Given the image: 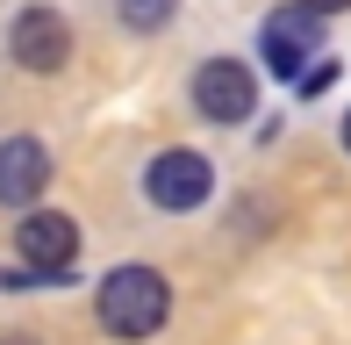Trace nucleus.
<instances>
[{"label": "nucleus", "mask_w": 351, "mask_h": 345, "mask_svg": "<svg viewBox=\"0 0 351 345\" xmlns=\"http://www.w3.org/2000/svg\"><path fill=\"white\" fill-rule=\"evenodd\" d=\"M308 8H315V14H344L351 0H308Z\"/></svg>", "instance_id": "9d476101"}, {"label": "nucleus", "mask_w": 351, "mask_h": 345, "mask_svg": "<svg viewBox=\"0 0 351 345\" xmlns=\"http://www.w3.org/2000/svg\"><path fill=\"white\" fill-rule=\"evenodd\" d=\"M8 58H14L22 72H36V80H43V72H58V65L72 58V22H65L58 8H22V14L8 22Z\"/></svg>", "instance_id": "20e7f679"}, {"label": "nucleus", "mask_w": 351, "mask_h": 345, "mask_svg": "<svg viewBox=\"0 0 351 345\" xmlns=\"http://www.w3.org/2000/svg\"><path fill=\"white\" fill-rule=\"evenodd\" d=\"M43 187H51V151L36 137H8L0 144V201L8 209H36Z\"/></svg>", "instance_id": "0eeeda50"}, {"label": "nucleus", "mask_w": 351, "mask_h": 345, "mask_svg": "<svg viewBox=\"0 0 351 345\" xmlns=\"http://www.w3.org/2000/svg\"><path fill=\"white\" fill-rule=\"evenodd\" d=\"M14 252L36 266V274L72 280V259H79V223H72V216H58V209H29V216H22V230H14Z\"/></svg>", "instance_id": "423d86ee"}, {"label": "nucleus", "mask_w": 351, "mask_h": 345, "mask_svg": "<svg viewBox=\"0 0 351 345\" xmlns=\"http://www.w3.org/2000/svg\"><path fill=\"white\" fill-rule=\"evenodd\" d=\"M101 331L108 338H151V331H165V317H172V288H165V274L158 266H115V274L101 280Z\"/></svg>", "instance_id": "f257e3e1"}, {"label": "nucleus", "mask_w": 351, "mask_h": 345, "mask_svg": "<svg viewBox=\"0 0 351 345\" xmlns=\"http://www.w3.org/2000/svg\"><path fill=\"white\" fill-rule=\"evenodd\" d=\"M315 51H323V14H315L308 0H294V8H280V14H265L258 58H265V72H273V80H301Z\"/></svg>", "instance_id": "f03ea898"}, {"label": "nucleus", "mask_w": 351, "mask_h": 345, "mask_svg": "<svg viewBox=\"0 0 351 345\" xmlns=\"http://www.w3.org/2000/svg\"><path fill=\"white\" fill-rule=\"evenodd\" d=\"M0 345H36V338H22V331H14V338H0Z\"/></svg>", "instance_id": "9b49d317"}, {"label": "nucleus", "mask_w": 351, "mask_h": 345, "mask_svg": "<svg viewBox=\"0 0 351 345\" xmlns=\"http://www.w3.org/2000/svg\"><path fill=\"white\" fill-rule=\"evenodd\" d=\"M330 80H337V65H308V72H301V93H323Z\"/></svg>", "instance_id": "1a4fd4ad"}, {"label": "nucleus", "mask_w": 351, "mask_h": 345, "mask_svg": "<svg viewBox=\"0 0 351 345\" xmlns=\"http://www.w3.org/2000/svg\"><path fill=\"white\" fill-rule=\"evenodd\" d=\"M344 151H351V108H344Z\"/></svg>", "instance_id": "f8f14e48"}, {"label": "nucleus", "mask_w": 351, "mask_h": 345, "mask_svg": "<svg viewBox=\"0 0 351 345\" xmlns=\"http://www.w3.org/2000/svg\"><path fill=\"white\" fill-rule=\"evenodd\" d=\"M115 14L136 29V36H158V29L180 14V0H115Z\"/></svg>", "instance_id": "6e6552de"}, {"label": "nucleus", "mask_w": 351, "mask_h": 345, "mask_svg": "<svg viewBox=\"0 0 351 345\" xmlns=\"http://www.w3.org/2000/svg\"><path fill=\"white\" fill-rule=\"evenodd\" d=\"M194 115L201 122H251L258 115V72L244 65V58H208V65L194 72Z\"/></svg>", "instance_id": "7ed1b4c3"}, {"label": "nucleus", "mask_w": 351, "mask_h": 345, "mask_svg": "<svg viewBox=\"0 0 351 345\" xmlns=\"http://www.w3.org/2000/svg\"><path fill=\"white\" fill-rule=\"evenodd\" d=\"M208 187H215V166L201 159V151H158L151 172H143V194H151L158 209H172V216L201 209V201H208Z\"/></svg>", "instance_id": "39448f33"}]
</instances>
